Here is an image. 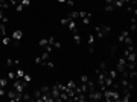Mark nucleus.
<instances>
[{
	"mask_svg": "<svg viewBox=\"0 0 137 102\" xmlns=\"http://www.w3.org/2000/svg\"><path fill=\"white\" fill-rule=\"evenodd\" d=\"M123 43H125L126 46H131V44H133V37H129V35H128V37L123 40Z\"/></svg>",
	"mask_w": 137,
	"mask_h": 102,
	"instance_id": "5701e85b",
	"label": "nucleus"
},
{
	"mask_svg": "<svg viewBox=\"0 0 137 102\" xmlns=\"http://www.w3.org/2000/svg\"><path fill=\"white\" fill-rule=\"evenodd\" d=\"M105 2H107V5H108V3H113L114 0H105Z\"/></svg>",
	"mask_w": 137,
	"mask_h": 102,
	"instance_id": "09e8293b",
	"label": "nucleus"
},
{
	"mask_svg": "<svg viewBox=\"0 0 137 102\" xmlns=\"http://www.w3.org/2000/svg\"><path fill=\"white\" fill-rule=\"evenodd\" d=\"M116 70H117V73H122V72H125V70H126V58H125V56H123V58H120L119 61H117Z\"/></svg>",
	"mask_w": 137,
	"mask_h": 102,
	"instance_id": "20e7f679",
	"label": "nucleus"
},
{
	"mask_svg": "<svg viewBox=\"0 0 137 102\" xmlns=\"http://www.w3.org/2000/svg\"><path fill=\"white\" fill-rule=\"evenodd\" d=\"M44 66H46V67H49V69H53V67H55V64H53L52 61H47V63H44Z\"/></svg>",
	"mask_w": 137,
	"mask_h": 102,
	"instance_id": "c756f323",
	"label": "nucleus"
},
{
	"mask_svg": "<svg viewBox=\"0 0 137 102\" xmlns=\"http://www.w3.org/2000/svg\"><path fill=\"white\" fill-rule=\"evenodd\" d=\"M128 35H129V31H122L120 35H119V38H117V40H119V43H123V40H125Z\"/></svg>",
	"mask_w": 137,
	"mask_h": 102,
	"instance_id": "6e6552de",
	"label": "nucleus"
},
{
	"mask_svg": "<svg viewBox=\"0 0 137 102\" xmlns=\"http://www.w3.org/2000/svg\"><path fill=\"white\" fill-rule=\"evenodd\" d=\"M2 2H6V0H2Z\"/></svg>",
	"mask_w": 137,
	"mask_h": 102,
	"instance_id": "3c124183",
	"label": "nucleus"
},
{
	"mask_svg": "<svg viewBox=\"0 0 137 102\" xmlns=\"http://www.w3.org/2000/svg\"><path fill=\"white\" fill-rule=\"evenodd\" d=\"M41 58H43V61H46V59L49 58V52H46V50H44V53L41 55Z\"/></svg>",
	"mask_w": 137,
	"mask_h": 102,
	"instance_id": "e433bc0d",
	"label": "nucleus"
},
{
	"mask_svg": "<svg viewBox=\"0 0 137 102\" xmlns=\"http://www.w3.org/2000/svg\"><path fill=\"white\" fill-rule=\"evenodd\" d=\"M60 93H61V91L58 90V87H56V85H53V87L50 88V96L53 98V101H56L58 98H60Z\"/></svg>",
	"mask_w": 137,
	"mask_h": 102,
	"instance_id": "39448f33",
	"label": "nucleus"
},
{
	"mask_svg": "<svg viewBox=\"0 0 137 102\" xmlns=\"http://www.w3.org/2000/svg\"><path fill=\"white\" fill-rule=\"evenodd\" d=\"M67 27H68V31H70V32H76V23H75V20H70L67 23Z\"/></svg>",
	"mask_w": 137,
	"mask_h": 102,
	"instance_id": "0eeeda50",
	"label": "nucleus"
},
{
	"mask_svg": "<svg viewBox=\"0 0 137 102\" xmlns=\"http://www.w3.org/2000/svg\"><path fill=\"white\" fill-rule=\"evenodd\" d=\"M38 44H40V47H43V49H44V47H46V46H47V44H49L47 38H41V40L38 41Z\"/></svg>",
	"mask_w": 137,
	"mask_h": 102,
	"instance_id": "dca6fc26",
	"label": "nucleus"
},
{
	"mask_svg": "<svg viewBox=\"0 0 137 102\" xmlns=\"http://www.w3.org/2000/svg\"><path fill=\"white\" fill-rule=\"evenodd\" d=\"M87 81H89V76H87V75H82V76H81V82H84V84H85Z\"/></svg>",
	"mask_w": 137,
	"mask_h": 102,
	"instance_id": "f704fd0d",
	"label": "nucleus"
},
{
	"mask_svg": "<svg viewBox=\"0 0 137 102\" xmlns=\"http://www.w3.org/2000/svg\"><path fill=\"white\" fill-rule=\"evenodd\" d=\"M96 34H97V38H104V37H105V34H104V31H102L101 26H96Z\"/></svg>",
	"mask_w": 137,
	"mask_h": 102,
	"instance_id": "f8f14e48",
	"label": "nucleus"
},
{
	"mask_svg": "<svg viewBox=\"0 0 137 102\" xmlns=\"http://www.w3.org/2000/svg\"><path fill=\"white\" fill-rule=\"evenodd\" d=\"M20 3H21L23 6H29V5H31V0H21Z\"/></svg>",
	"mask_w": 137,
	"mask_h": 102,
	"instance_id": "c9c22d12",
	"label": "nucleus"
},
{
	"mask_svg": "<svg viewBox=\"0 0 137 102\" xmlns=\"http://www.w3.org/2000/svg\"><path fill=\"white\" fill-rule=\"evenodd\" d=\"M6 66H8V67H12V66H14V61H12V59H6Z\"/></svg>",
	"mask_w": 137,
	"mask_h": 102,
	"instance_id": "4c0bfd02",
	"label": "nucleus"
},
{
	"mask_svg": "<svg viewBox=\"0 0 137 102\" xmlns=\"http://www.w3.org/2000/svg\"><path fill=\"white\" fill-rule=\"evenodd\" d=\"M60 47H61V43H60V41H55V43H53V49H60Z\"/></svg>",
	"mask_w": 137,
	"mask_h": 102,
	"instance_id": "58836bf2",
	"label": "nucleus"
},
{
	"mask_svg": "<svg viewBox=\"0 0 137 102\" xmlns=\"http://www.w3.org/2000/svg\"><path fill=\"white\" fill-rule=\"evenodd\" d=\"M6 85H8V78H0V87L5 88Z\"/></svg>",
	"mask_w": 137,
	"mask_h": 102,
	"instance_id": "412c9836",
	"label": "nucleus"
},
{
	"mask_svg": "<svg viewBox=\"0 0 137 102\" xmlns=\"http://www.w3.org/2000/svg\"><path fill=\"white\" fill-rule=\"evenodd\" d=\"M15 75H17V78H18V79H21L23 76H24V70H21V69H17V70H15Z\"/></svg>",
	"mask_w": 137,
	"mask_h": 102,
	"instance_id": "f3484780",
	"label": "nucleus"
},
{
	"mask_svg": "<svg viewBox=\"0 0 137 102\" xmlns=\"http://www.w3.org/2000/svg\"><path fill=\"white\" fill-rule=\"evenodd\" d=\"M41 94H43V93H41V90H35V91H34V98H35V101H37V102H38V99L41 98Z\"/></svg>",
	"mask_w": 137,
	"mask_h": 102,
	"instance_id": "aec40b11",
	"label": "nucleus"
},
{
	"mask_svg": "<svg viewBox=\"0 0 137 102\" xmlns=\"http://www.w3.org/2000/svg\"><path fill=\"white\" fill-rule=\"evenodd\" d=\"M73 40H75V44H78V46H79V44H81V35L78 34V32H75L73 34Z\"/></svg>",
	"mask_w": 137,
	"mask_h": 102,
	"instance_id": "4468645a",
	"label": "nucleus"
},
{
	"mask_svg": "<svg viewBox=\"0 0 137 102\" xmlns=\"http://www.w3.org/2000/svg\"><path fill=\"white\" fill-rule=\"evenodd\" d=\"M8 79H9V81H14V79H17V75H15L14 70H9V72H8Z\"/></svg>",
	"mask_w": 137,
	"mask_h": 102,
	"instance_id": "ddd939ff",
	"label": "nucleus"
},
{
	"mask_svg": "<svg viewBox=\"0 0 137 102\" xmlns=\"http://www.w3.org/2000/svg\"><path fill=\"white\" fill-rule=\"evenodd\" d=\"M3 17H5V14H3V9H0V20H2Z\"/></svg>",
	"mask_w": 137,
	"mask_h": 102,
	"instance_id": "49530a36",
	"label": "nucleus"
},
{
	"mask_svg": "<svg viewBox=\"0 0 137 102\" xmlns=\"http://www.w3.org/2000/svg\"><path fill=\"white\" fill-rule=\"evenodd\" d=\"M6 96H8L12 102H17V101H21V99H23V93H17L15 90L6 91Z\"/></svg>",
	"mask_w": 137,
	"mask_h": 102,
	"instance_id": "f03ea898",
	"label": "nucleus"
},
{
	"mask_svg": "<svg viewBox=\"0 0 137 102\" xmlns=\"http://www.w3.org/2000/svg\"><path fill=\"white\" fill-rule=\"evenodd\" d=\"M136 69V63H126V70H134Z\"/></svg>",
	"mask_w": 137,
	"mask_h": 102,
	"instance_id": "bb28decb",
	"label": "nucleus"
},
{
	"mask_svg": "<svg viewBox=\"0 0 137 102\" xmlns=\"http://www.w3.org/2000/svg\"><path fill=\"white\" fill-rule=\"evenodd\" d=\"M21 79H23V81L26 82V84H29V82L32 81V76H31V75H28V73H24V76H23Z\"/></svg>",
	"mask_w": 137,
	"mask_h": 102,
	"instance_id": "6ab92c4d",
	"label": "nucleus"
},
{
	"mask_svg": "<svg viewBox=\"0 0 137 102\" xmlns=\"http://www.w3.org/2000/svg\"><path fill=\"white\" fill-rule=\"evenodd\" d=\"M87 98L91 99V101H101V99H104V94H102L101 90H94V91H89V93H87Z\"/></svg>",
	"mask_w": 137,
	"mask_h": 102,
	"instance_id": "7ed1b4c3",
	"label": "nucleus"
},
{
	"mask_svg": "<svg viewBox=\"0 0 137 102\" xmlns=\"http://www.w3.org/2000/svg\"><path fill=\"white\" fill-rule=\"evenodd\" d=\"M87 41H89V46H93V44H94V37H93V35H89V40H87Z\"/></svg>",
	"mask_w": 137,
	"mask_h": 102,
	"instance_id": "cd10ccee",
	"label": "nucleus"
},
{
	"mask_svg": "<svg viewBox=\"0 0 137 102\" xmlns=\"http://www.w3.org/2000/svg\"><path fill=\"white\" fill-rule=\"evenodd\" d=\"M14 66H20V59H14Z\"/></svg>",
	"mask_w": 137,
	"mask_h": 102,
	"instance_id": "a18cd8bd",
	"label": "nucleus"
},
{
	"mask_svg": "<svg viewBox=\"0 0 137 102\" xmlns=\"http://www.w3.org/2000/svg\"><path fill=\"white\" fill-rule=\"evenodd\" d=\"M35 63H37V64H44V61H43L41 56H37V58H35Z\"/></svg>",
	"mask_w": 137,
	"mask_h": 102,
	"instance_id": "473e14b6",
	"label": "nucleus"
},
{
	"mask_svg": "<svg viewBox=\"0 0 137 102\" xmlns=\"http://www.w3.org/2000/svg\"><path fill=\"white\" fill-rule=\"evenodd\" d=\"M29 99H31V94H29V93H23V99L21 101H29Z\"/></svg>",
	"mask_w": 137,
	"mask_h": 102,
	"instance_id": "72a5a7b5",
	"label": "nucleus"
},
{
	"mask_svg": "<svg viewBox=\"0 0 137 102\" xmlns=\"http://www.w3.org/2000/svg\"><path fill=\"white\" fill-rule=\"evenodd\" d=\"M6 35V27L5 24H0V37H5Z\"/></svg>",
	"mask_w": 137,
	"mask_h": 102,
	"instance_id": "a878e982",
	"label": "nucleus"
},
{
	"mask_svg": "<svg viewBox=\"0 0 137 102\" xmlns=\"http://www.w3.org/2000/svg\"><path fill=\"white\" fill-rule=\"evenodd\" d=\"M66 87H67V88H72V90H75V87H76V84H75V81H68L67 84H66Z\"/></svg>",
	"mask_w": 137,
	"mask_h": 102,
	"instance_id": "b1692460",
	"label": "nucleus"
},
{
	"mask_svg": "<svg viewBox=\"0 0 137 102\" xmlns=\"http://www.w3.org/2000/svg\"><path fill=\"white\" fill-rule=\"evenodd\" d=\"M40 90H41V93H46V94H50V88H49L47 85H43V87H41Z\"/></svg>",
	"mask_w": 137,
	"mask_h": 102,
	"instance_id": "4be33fe9",
	"label": "nucleus"
},
{
	"mask_svg": "<svg viewBox=\"0 0 137 102\" xmlns=\"http://www.w3.org/2000/svg\"><path fill=\"white\" fill-rule=\"evenodd\" d=\"M108 76H111L113 79H116L117 78V70L116 69H114V70H110V72H108Z\"/></svg>",
	"mask_w": 137,
	"mask_h": 102,
	"instance_id": "393cba45",
	"label": "nucleus"
},
{
	"mask_svg": "<svg viewBox=\"0 0 137 102\" xmlns=\"http://www.w3.org/2000/svg\"><path fill=\"white\" fill-rule=\"evenodd\" d=\"M5 94H6L5 88H3V87H0V98H3V96H5Z\"/></svg>",
	"mask_w": 137,
	"mask_h": 102,
	"instance_id": "ea45409f",
	"label": "nucleus"
},
{
	"mask_svg": "<svg viewBox=\"0 0 137 102\" xmlns=\"http://www.w3.org/2000/svg\"><path fill=\"white\" fill-rule=\"evenodd\" d=\"M105 11H107V12H113V11H116V8H114L113 3H108V5L105 6Z\"/></svg>",
	"mask_w": 137,
	"mask_h": 102,
	"instance_id": "a211bd4d",
	"label": "nucleus"
},
{
	"mask_svg": "<svg viewBox=\"0 0 137 102\" xmlns=\"http://www.w3.org/2000/svg\"><path fill=\"white\" fill-rule=\"evenodd\" d=\"M99 70H101V72H105V70H107V63H101Z\"/></svg>",
	"mask_w": 137,
	"mask_h": 102,
	"instance_id": "7c9ffc66",
	"label": "nucleus"
},
{
	"mask_svg": "<svg viewBox=\"0 0 137 102\" xmlns=\"http://www.w3.org/2000/svg\"><path fill=\"white\" fill-rule=\"evenodd\" d=\"M85 15H87V12H85V11H79V17H81V18L85 17Z\"/></svg>",
	"mask_w": 137,
	"mask_h": 102,
	"instance_id": "c03bdc74",
	"label": "nucleus"
},
{
	"mask_svg": "<svg viewBox=\"0 0 137 102\" xmlns=\"http://www.w3.org/2000/svg\"><path fill=\"white\" fill-rule=\"evenodd\" d=\"M2 21H3V23H8V17H6V15H5V17L2 18Z\"/></svg>",
	"mask_w": 137,
	"mask_h": 102,
	"instance_id": "de8ad7c7",
	"label": "nucleus"
},
{
	"mask_svg": "<svg viewBox=\"0 0 137 102\" xmlns=\"http://www.w3.org/2000/svg\"><path fill=\"white\" fill-rule=\"evenodd\" d=\"M91 17H93V14H91V12H87V15H85V17H82V23L85 24V26H87V24H90Z\"/></svg>",
	"mask_w": 137,
	"mask_h": 102,
	"instance_id": "1a4fd4ad",
	"label": "nucleus"
},
{
	"mask_svg": "<svg viewBox=\"0 0 137 102\" xmlns=\"http://www.w3.org/2000/svg\"><path fill=\"white\" fill-rule=\"evenodd\" d=\"M8 2H9V5H12V6L18 5V2H17V0H8Z\"/></svg>",
	"mask_w": 137,
	"mask_h": 102,
	"instance_id": "a19ab883",
	"label": "nucleus"
},
{
	"mask_svg": "<svg viewBox=\"0 0 137 102\" xmlns=\"http://www.w3.org/2000/svg\"><path fill=\"white\" fill-rule=\"evenodd\" d=\"M21 37H23V31H20V29H17V31H14L12 32V40H15V41H20L21 40Z\"/></svg>",
	"mask_w": 137,
	"mask_h": 102,
	"instance_id": "423d86ee",
	"label": "nucleus"
},
{
	"mask_svg": "<svg viewBox=\"0 0 137 102\" xmlns=\"http://www.w3.org/2000/svg\"><path fill=\"white\" fill-rule=\"evenodd\" d=\"M67 17L70 18V20H76V18L79 17V11H78V12H68Z\"/></svg>",
	"mask_w": 137,
	"mask_h": 102,
	"instance_id": "9b49d317",
	"label": "nucleus"
},
{
	"mask_svg": "<svg viewBox=\"0 0 137 102\" xmlns=\"http://www.w3.org/2000/svg\"><path fill=\"white\" fill-rule=\"evenodd\" d=\"M113 5H114V8H122V6L125 5V2H123V0H114Z\"/></svg>",
	"mask_w": 137,
	"mask_h": 102,
	"instance_id": "2eb2a0df",
	"label": "nucleus"
},
{
	"mask_svg": "<svg viewBox=\"0 0 137 102\" xmlns=\"http://www.w3.org/2000/svg\"><path fill=\"white\" fill-rule=\"evenodd\" d=\"M15 9H17V12H21L23 9H24V6H23L21 3H18V5H15Z\"/></svg>",
	"mask_w": 137,
	"mask_h": 102,
	"instance_id": "c85d7f7f",
	"label": "nucleus"
},
{
	"mask_svg": "<svg viewBox=\"0 0 137 102\" xmlns=\"http://www.w3.org/2000/svg\"><path fill=\"white\" fill-rule=\"evenodd\" d=\"M68 21H70V18H68V17L61 18V24H66V26H67V23H68Z\"/></svg>",
	"mask_w": 137,
	"mask_h": 102,
	"instance_id": "2f4dec72",
	"label": "nucleus"
},
{
	"mask_svg": "<svg viewBox=\"0 0 137 102\" xmlns=\"http://www.w3.org/2000/svg\"><path fill=\"white\" fill-rule=\"evenodd\" d=\"M11 43H12V38L11 37H6V35H5V37H2V44H3V46H9Z\"/></svg>",
	"mask_w": 137,
	"mask_h": 102,
	"instance_id": "9d476101",
	"label": "nucleus"
},
{
	"mask_svg": "<svg viewBox=\"0 0 137 102\" xmlns=\"http://www.w3.org/2000/svg\"><path fill=\"white\" fill-rule=\"evenodd\" d=\"M58 2H60V3H66L67 0H58Z\"/></svg>",
	"mask_w": 137,
	"mask_h": 102,
	"instance_id": "8fccbe9b",
	"label": "nucleus"
},
{
	"mask_svg": "<svg viewBox=\"0 0 137 102\" xmlns=\"http://www.w3.org/2000/svg\"><path fill=\"white\" fill-rule=\"evenodd\" d=\"M116 52H117V47L116 46H111V55H114Z\"/></svg>",
	"mask_w": 137,
	"mask_h": 102,
	"instance_id": "79ce46f5",
	"label": "nucleus"
},
{
	"mask_svg": "<svg viewBox=\"0 0 137 102\" xmlns=\"http://www.w3.org/2000/svg\"><path fill=\"white\" fill-rule=\"evenodd\" d=\"M104 98H105L107 101H120V93L117 90H111V88H105V90L102 91Z\"/></svg>",
	"mask_w": 137,
	"mask_h": 102,
	"instance_id": "f257e3e1",
	"label": "nucleus"
},
{
	"mask_svg": "<svg viewBox=\"0 0 137 102\" xmlns=\"http://www.w3.org/2000/svg\"><path fill=\"white\" fill-rule=\"evenodd\" d=\"M67 6H68V8H72V6H73V0H67Z\"/></svg>",
	"mask_w": 137,
	"mask_h": 102,
	"instance_id": "37998d69",
	"label": "nucleus"
}]
</instances>
